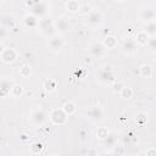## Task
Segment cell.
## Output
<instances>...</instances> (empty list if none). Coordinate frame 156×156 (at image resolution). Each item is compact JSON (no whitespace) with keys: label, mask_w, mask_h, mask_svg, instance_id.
<instances>
[{"label":"cell","mask_w":156,"mask_h":156,"mask_svg":"<svg viewBox=\"0 0 156 156\" xmlns=\"http://www.w3.org/2000/svg\"><path fill=\"white\" fill-rule=\"evenodd\" d=\"M44 88H45L46 90H55V88H56V82L52 80V79L45 80V83H44Z\"/></svg>","instance_id":"44dd1931"},{"label":"cell","mask_w":156,"mask_h":156,"mask_svg":"<svg viewBox=\"0 0 156 156\" xmlns=\"http://www.w3.org/2000/svg\"><path fill=\"white\" fill-rule=\"evenodd\" d=\"M102 22V15L99 11H91L87 17V23L91 27H96Z\"/></svg>","instance_id":"7a4b0ae2"},{"label":"cell","mask_w":156,"mask_h":156,"mask_svg":"<svg viewBox=\"0 0 156 156\" xmlns=\"http://www.w3.org/2000/svg\"><path fill=\"white\" fill-rule=\"evenodd\" d=\"M11 89H12V87L10 85V80L2 79V80H1V85H0L1 96H6L7 94H10V93H11Z\"/></svg>","instance_id":"9c48e42d"},{"label":"cell","mask_w":156,"mask_h":156,"mask_svg":"<svg viewBox=\"0 0 156 156\" xmlns=\"http://www.w3.org/2000/svg\"><path fill=\"white\" fill-rule=\"evenodd\" d=\"M151 154L156 155V151H155V150H149V151H146V155H151Z\"/></svg>","instance_id":"484cf974"},{"label":"cell","mask_w":156,"mask_h":156,"mask_svg":"<svg viewBox=\"0 0 156 156\" xmlns=\"http://www.w3.org/2000/svg\"><path fill=\"white\" fill-rule=\"evenodd\" d=\"M136 41H138L140 45H145V44H147V41H149V39H147V34H146L145 32H140V33L138 34V37H136Z\"/></svg>","instance_id":"9a60e30c"},{"label":"cell","mask_w":156,"mask_h":156,"mask_svg":"<svg viewBox=\"0 0 156 156\" xmlns=\"http://www.w3.org/2000/svg\"><path fill=\"white\" fill-rule=\"evenodd\" d=\"M56 26H57V29L60 32H66L68 28H69V23L66 18L61 17V18H57V22H56Z\"/></svg>","instance_id":"30bf717a"},{"label":"cell","mask_w":156,"mask_h":156,"mask_svg":"<svg viewBox=\"0 0 156 156\" xmlns=\"http://www.w3.org/2000/svg\"><path fill=\"white\" fill-rule=\"evenodd\" d=\"M63 111L69 116V115H72V113H74V111H76V106H74V104L73 102H71V101H68V102H66L65 105H63Z\"/></svg>","instance_id":"4fadbf2b"},{"label":"cell","mask_w":156,"mask_h":156,"mask_svg":"<svg viewBox=\"0 0 156 156\" xmlns=\"http://www.w3.org/2000/svg\"><path fill=\"white\" fill-rule=\"evenodd\" d=\"M45 119H46V115H45V112L41 111V110L34 112L33 116H32V121H33L35 124H43V123L45 122Z\"/></svg>","instance_id":"52a82bcc"},{"label":"cell","mask_w":156,"mask_h":156,"mask_svg":"<svg viewBox=\"0 0 156 156\" xmlns=\"http://www.w3.org/2000/svg\"><path fill=\"white\" fill-rule=\"evenodd\" d=\"M147 45H149V49H150L152 52H156V38H151V39H149Z\"/></svg>","instance_id":"cb8c5ba5"},{"label":"cell","mask_w":156,"mask_h":156,"mask_svg":"<svg viewBox=\"0 0 156 156\" xmlns=\"http://www.w3.org/2000/svg\"><path fill=\"white\" fill-rule=\"evenodd\" d=\"M88 116H89V118L91 121H100L104 117V110L100 106H95V107H93V108L89 110Z\"/></svg>","instance_id":"277c9868"},{"label":"cell","mask_w":156,"mask_h":156,"mask_svg":"<svg viewBox=\"0 0 156 156\" xmlns=\"http://www.w3.org/2000/svg\"><path fill=\"white\" fill-rule=\"evenodd\" d=\"M132 95H133V91H132L130 88H128V87H123V88L121 89V96H122V98H124V99H129V98H132Z\"/></svg>","instance_id":"e0dca14e"},{"label":"cell","mask_w":156,"mask_h":156,"mask_svg":"<svg viewBox=\"0 0 156 156\" xmlns=\"http://www.w3.org/2000/svg\"><path fill=\"white\" fill-rule=\"evenodd\" d=\"M144 32L146 34H150V35H154L156 34V23L155 22H149L146 23L145 28H144Z\"/></svg>","instance_id":"7c38bea8"},{"label":"cell","mask_w":156,"mask_h":156,"mask_svg":"<svg viewBox=\"0 0 156 156\" xmlns=\"http://www.w3.org/2000/svg\"><path fill=\"white\" fill-rule=\"evenodd\" d=\"M66 6H67V9H68L69 11H72V12H74V11H77V10L79 9V5H78V2H77V1H74V0H71V1H68V2L66 4Z\"/></svg>","instance_id":"d6986e66"},{"label":"cell","mask_w":156,"mask_h":156,"mask_svg":"<svg viewBox=\"0 0 156 156\" xmlns=\"http://www.w3.org/2000/svg\"><path fill=\"white\" fill-rule=\"evenodd\" d=\"M99 80L104 82V83H110L113 80V73L111 72L110 67H107V66L102 67V69L99 73Z\"/></svg>","instance_id":"3957f363"},{"label":"cell","mask_w":156,"mask_h":156,"mask_svg":"<svg viewBox=\"0 0 156 156\" xmlns=\"http://www.w3.org/2000/svg\"><path fill=\"white\" fill-rule=\"evenodd\" d=\"M16 58V52L13 49H4L1 51V60L5 62V63H10V62H13Z\"/></svg>","instance_id":"8992f818"},{"label":"cell","mask_w":156,"mask_h":156,"mask_svg":"<svg viewBox=\"0 0 156 156\" xmlns=\"http://www.w3.org/2000/svg\"><path fill=\"white\" fill-rule=\"evenodd\" d=\"M134 50H135V43H134L133 40H127V41H124V44H123V51H124V52L130 54V52H133Z\"/></svg>","instance_id":"8fae6325"},{"label":"cell","mask_w":156,"mask_h":156,"mask_svg":"<svg viewBox=\"0 0 156 156\" xmlns=\"http://www.w3.org/2000/svg\"><path fill=\"white\" fill-rule=\"evenodd\" d=\"M20 74L22 76V77H29L30 76V67L28 66V65H23L22 67H21V69H20Z\"/></svg>","instance_id":"ac0fdd59"},{"label":"cell","mask_w":156,"mask_h":156,"mask_svg":"<svg viewBox=\"0 0 156 156\" xmlns=\"http://www.w3.org/2000/svg\"><path fill=\"white\" fill-rule=\"evenodd\" d=\"M26 24L29 26V27H33V26L37 24V20L33 16H27L26 17Z\"/></svg>","instance_id":"d4e9b609"},{"label":"cell","mask_w":156,"mask_h":156,"mask_svg":"<svg viewBox=\"0 0 156 156\" xmlns=\"http://www.w3.org/2000/svg\"><path fill=\"white\" fill-rule=\"evenodd\" d=\"M96 135H98V138H99V139L104 140V139H106V138L108 136V132H107V129H106V128L100 127V128H98V130H96Z\"/></svg>","instance_id":"2e32d148"},{"label":"cell","mask_w":156,"mask_h":156,"mask_svg":"<svg viewBox=\"0 0 156 156\" xmlns=\"http://www.w3.org/2000/svg\"><path fill=\"white\" fill-rule=\"evenodd\" d=\"M23 93V88L21 85H13L11 89V95L12 96H20Z\"/></svg>","instance_id":"ffe728a7"},{"label":"cell","mask_w":156,"mask_h":156,"mask_svg":"<svg viewBox=\"0 0 156 156\" xmlns=\"http://www.w3.org/2000/svg\"><path fill=\"white\" fill-rule=\"evenodd\" d=\"M89 51H90V54H91L94 57H100V56H102L104 52H105V46H104L102 44H100V43H94V44L90 45Z\"/></svg>","instance_id":"5b68a950"},{"label":"cell","mask_w":156,"mask_h":156,"mask_svg":"<svg viewBox=\"0 0 156 156\" xmlns=\"http://www.w3.org/2000/svg\"><path fill=\"white\" fill-rule=\"evenodd\" d=\"M49 45H50V48H51L52 50L57 51V50H60V49L62 48V45H63V40H62L61 37H54V38L50 39Z\"/></svg>","instance_id":"ba28073f"},{"label":"cell","mask_w":156,"mask_h":156,"mask_svg":"<svg viewBox=\"0 0 156 156\" xmlns=\"http://www.w3.org/2000/svg\"><path fill=\"white\" fill-rule=\"evenodd\" d=\"M116 1H124V0H116Z\"/></svg>","instance_id":"4316f807"},{"label":"cell","mask_w":156,"mask_h":156,"mask_svg":"<svg viewBox=\"0 0 156 156\" xmlns=\"http://www.w3.org/2000/svg\"><path fill=\"white\" fill-rule=\"evenodd\" d=\"M143 17L146 18V21H151L155 17V12L152 10H146V11L143 12Z\"/></svg>","instance_id":"603a6c76"},{"label":"cell","mask_w":156,"mask_h":156,"mask_svg":"<svg viewBox=\"0 0 156 156\" xmlns=\"http://www.w3.org/2000/svg\"><path fill=\"white\" fill-rule=\"evenodd\" d=\"M104 43H105V46H107V48H113V46L116 45V39H115V37H106Z\"/></svg>","instance_id":"7402d4cb"},{"label":"cell","mask_w":156,"mask_h":156,"mask_svg":"<svg viewBox=\"0 0 156 156\" xmlns=\"http://www.w3.org/2000/svg\"><path fill=\"white\" fill-rule=\"evenodd\" d=\"M66 116H67V113L63 111V108L62 110H54L50 115V119L55 124H63L66 122Z\"/></svg>","instance_id":"6da1fadb"},{"label":"cell","mask_w":156,"mask_h":156,"mask_svg":"<svg viewBox=\"0 0 156 156\" xmlns=\"http://www.w3.org/2000/svg\"><path fill=\"white\" fill-rule=\"evenodd\" d=\"M140 73H141L143 77L149 78V77L151 76V73H152V69H151V67H150L149 65H143V66L140 67Z\"/></svg>","instance_id":"5bb4252c"}]
</instances>
